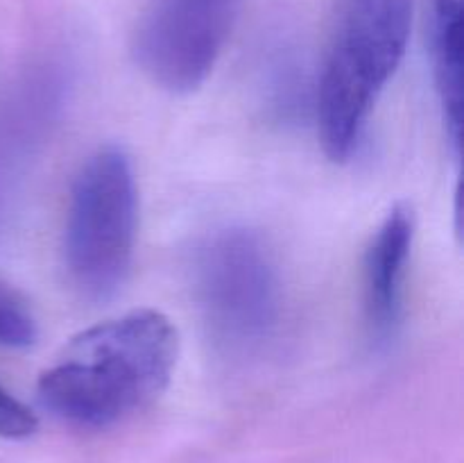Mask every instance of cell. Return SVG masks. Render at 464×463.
<instances>
[{
  "label": "cell",
  "instance_id": "9c48e42d",
  "mask_svg": "<svg viewBox=\"0 0 464 463\" xmlns=\"http://www.w3.org/2000/svg\"><path fill=\"white\" fill-rule=\"evenodd\" d=\"M34 431V413L0 386V438H25Z\"/></svg>",
  "mask_w": 464,
  "mask_h": 463
},
{
  "label": "cell",
  "instance_id": "ba28073f",
  "mask_svg": "<svg viewBox=\"0 0 464 463\" xmlns=\"http://www.w3.org/2000/svg\"><path fill=\"white\" fill-rule=\"evenodd\" d=\"M36 339V322L25 300L0 281V348H27Z\"/></svg>",
  "mask_w": 464,
  "mask_h": 463
},
{
  "label": "cell",
  "instance_id": "7a4b0ae2",
  "mask_svg": "<svg viewBox=\"0 0 464 463\" xmlns=\"http://www.w3.org/2000/svg\"><path fill=\"white\" fill-rule=\"evenodd\" d=\"M412 5L415 0H340L317 91L322 143L335 162L353 153L406 54Z\"/></svg>",
  "mask_w": 464,
  "mask_h": 463
},
{
  "label": "cell",
  "instance_id": "6da1fadb",
  "mask_svg": "<svg viewBox=\"0 0 464 463\" xmlns=\"http://www.w3.org/2000/svg\"><path fill=\"white\" fill-rule=\"evenodd\" d=\"M177 330L159 311H131L71 340L39 379L50 413L80 427H107L152 402L177 363Z\"/></svg>",
  "mask_w": 464,
  "mask_h": 463
},
{
  "label": "cell",
  "instance_id": "8992f818",
  "mask_svg": "<svg viewBox=\"0 0 464 463\" xmlns=\"http://www.w3.org/2000/svg\"><path fill=\"white\" fill-rule=\"evenodd\" d=\"M415 222L406 204H397L381 222L365 257V311L376 339H388L401 313L403 280L412 250Z\"/></svg>",
  "mask_w": 464,
  "mask_h": 463
},
{
  "label": "cell",
  "instance_id": "277c9868",
  "mask_svg": "<svg viewBox=\"0 0 464 463\" xmlns=\"http://www.w3.org/2000/svg\"><path fill=\"white\" fill-rule=\"evenodd\" d=\"M195 293L218 343L249 350L279 318V272L261 236L247 230L213 234L195 254Z\"/></svg>",
  "mask_w": 464,
  "mask_h": 463
},
{
  "label": "cell",
  "instance_id": "3957f363",
  "mask_svg": "<svg viewBox=\"0 0 464 463\" xmlns=\"http://www.w3.org/2000/svg\"><path fill=\"white\" fill-rule=\"evenodd\" d=\"M136 182L121 148H102L82 166L66 221V266L91 300L116 293L131 266Z\"/></svg>",
  "mask_w": 464,
  "mask_h": 463
},
{
  "label": "cell",
  "instance_id": "52a82bcc",
  "mask_svg": "<svg viewBox=\"0 0 464 463\" xmlns=\"http://www.w3.org/2000/svg\"><path fill=\"white\" fill-rule=\"evenodd\" d=\"M429 48L447 136L462 145V0H429Z\"/></svg>",
  "mask_w": 464,
  "mask_h": 463
},
{
  "label": "cell",
  "instance_id": "5b68a950",
  "mask_svg": "<svg viewBox=\"0 0 464 463\" xmlns=\"http://www.w3.org/2000/svg\"><path fill=\"white\" fill-rule=\"evenodd\" d=\"M245 0H154L136 32V59L170 94H190L216 66Z\"/></svg>",
  "mask_w": 464,
  "mask_h": 463
}]
</instances>
